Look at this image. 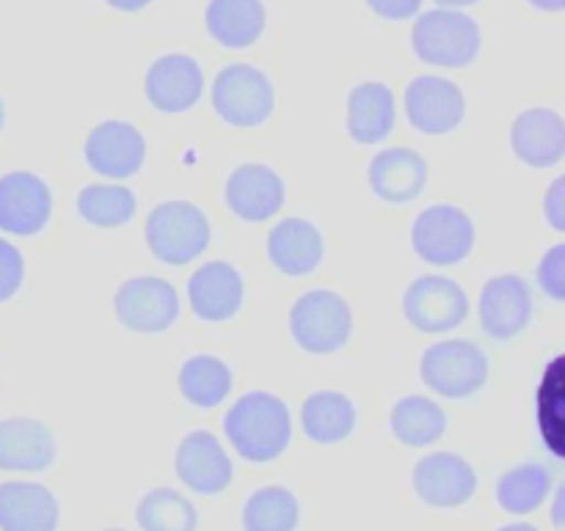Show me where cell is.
I'll list each match as a JSON object with an SVG mask.
<instances>
[{
  "label": "cell",
  "mask_w": 565,
  "mask_h": 531,
  "mask_svg": "<svg viewBox=\"0 0 565 531\" xmlns=\"http://www.w3.org/2000/svg\"><path fill=\"white\" fill-rule=\"evenodd\" d=\"M224 430L237 455L252 463H268L290 444V411L279 397L254 391L232 405L224 419Z\"/></svg>",
  "instance_id": "1"
},
{
  "label": "cell",
  "mask_w": 565,
  "mask_h": 531,
  "mask_svg": "<svg viewBox=\"0 0 565 531\" xmlns=\"http://www.w3.org/2000/svg\"><path fill=\"white\" fill-rule=\"evenodd\" d=\"M147 242L166 264H188L210 246L207 215L191 202H166L147 220Z\"/></svg>",
  "instance_id": "2"
},
{
  "label": "cell",
  "mask_w": 565,
  "mask_h": 531,
  "mask_svg": "<svg viewBox=\"0 0 565 531\" xmlns=\"http://www.w3.org/2000/svg\"><path fill=\"white\" fill-rule=\"evenodd\" d=\"M414 50L425 64L447 69L469 66L480 53V28L461 11H425L414 25Z\"/></svg>",
  "instance_id": "3"
},
{
  "label": "cell",
  "mask_w": 565,
  "mask_h": 531,
  "mask_svg": "<svg viewBox=\"0 0 565 531\" xmlns=\"http://www.w3.org/2000/svg\"><path fill=\"white\" fill-rule=\"evenodd\" d=\"M353 317L348 303L337 292L312 290L296 301L290 312L292 339L301 350L326 356L345 347L351 339Z\"/></svg>",
  "instance_id": "4"
},
{
  "label": "cell",
  "mask_w": 565,
  "mask_h": 531,
  "mask_svg": "<svg viewBox=\"0 0 565 531\" xmlns=\"http://www.w3.org/2000/svg\"><path fill=\"white\" fill-rule=\"evenodd\" d=\"M419 372L428 389L447 400H467L489 380V358L478 345L450 339L425 350Z\"/></svg>",
  "instance_id": "5"
},
{
  "label": "cell",
  "mask_w": 565,
  "mask_h": 531,
  "mask_svg": "<svg viewBox=\"0 0 565 531\" xmlns=\"http://www.w3.org/2000/svg\"><path fill=\"white\" fill-rule=\"evenodd\" d=\"M213 108L226 124L257 127L274 113V86L254 66L232 64L215 77Z\"/></svg>",
  "instance_id": "6"
},
{
  "label": "cell",
  "mask_w": 565,
  "mask_h": 531,
  "mask_svg": "<svg viewBox=\"0 0 565 531\" xmlns=\"http://www.w3.org/2000/svg\"><path fill=\"white\" fill-rule=\"evenodd\" d=\"M412 246L428 264L450 268L469 257L475 246V226L463 209L434 204L414 220Z\"/></svg>",
  "instance_id": "7"
},
{
  "label": "cell",
  "mask_w": 565,
  "mask_h": 531,
  "mask_svg": "<svg viewBox=\"0 0 565 531\" xmlns=\"http://www.w3.org/2000/svg\"><path fill=\"white\" fill-rule=\"evenodd\" d=\"M403 314L423 334H445L467 319L469 297L445 275H423L403 295Z\"/></svg>",
  "instance_id": "8"
},
{
  "label": "cell",
  "mask_w": 565,
  "mask_h": 531,
  "mask_svg": "<svg viewBox=\"0 0 565 531\" xmlns=\"http://www.w3.org/2000/svg\"><path fill=\"white\" fill-rule=\"evenodd\" d=\"M116 317L136 334H163L180 317L177 290L163 279H130L116 292Z\"/></svg>",
  "instance_id": "9"
},
{
  "label": "cell",
  "mask_w": 565,
  "mask_h": 531,
  "mask_svg": "<svg viewBox=\"0 0 565 531\" xmlns=\"http://www.w3.org/2000/svg\"><path fill=\"white\" fill-rule=\"evenodd\" d=\"M53 198L44 180L28 171L0 176V229L14 237H31L50 220Z\"/></svg>",
  "instance_id": "10"
},
{
  "label": "cell",
  "mask_w": 565,
  "mask_h": 531,
  "mask_svg": "<svg viewBox=\"0 0 565 531\" xmlns=\"http://www.w3.org/2000/svg\"><path fill=\"white\" fill-rule=\"evenodd\" d=\"M533 317V292L519 275H497L480 295V323L497 342H508L522 334Z\"/></svg>",
  "instance_id": "11"
},
{
  "label": "cell",
  "mask_w": 565,
  "mask_h": 531,
  "mask_svg": "<svg viewBox=\"0 0 565 531\" xmlns=\"http://www.w3.org/2000/svg\"><path fill=\"white\" fill-rule=\"evenodd\" d=\"M414 490L425 505L450 510V507H461L472 499L478 490V474L463 457L439 452V455H428L417 463Z\"/></svg>",
  "instance_id": "12"
},
{
  "label": "cell",
  "mask_w": 565,
  "mask_h": 531,
  "mask_svg": "<svg viewBox=\"0 0 565 531\" xmlns=\"http://www.w3.org/2000/svg\"><path fill=\"white\" fill-rule=\"evenodd\" d=\"M406 113L425 136L452 132L463 119V94L445 77H417L406 88Z\"/></svg>",
  "instance_id": "13"
},
{
  "label": "cell",
  "mask_w": 565,
  "mask_h": 531,
  "mask_svg": "<svg viewBox=\"0 0 565 531\" xmlns=\"http://www.w3.org/2000/svg\"><path fill=\"white\" fill-rule=\"evenodd\" d=\"M204 88L202 66L191 55H163L147 72V99L160 113H185Z\"/></svg>",
  "instance_id": "14"
},
{
  "label": "cell",
  "mask_w": 565,
  "mask_h": 531,
  "mask_svg": "<svg viewBox=\"0 0 565 531\" xmlns=\"http://www.w3.org/2000/svg\"><path fill=\"white\" fill-rule=\"evenodd\" d=\"M143 154H147V147H143L141 132L127 121H103L86 138L88 165L110 180H127L138 174Z\"/></svg>",
  "instance_id": "15"
},
{
  "label": "cell",
  "mask_w": 565,
  "mask_h": 531,
  "mask_svg": "<svg viewBox=\"0 0 565 531\" xmlns=\"http://www.w3.org/2000/svg\"><path fill=\"white\" fill-rule=\"evenodd\" d=\"M226 204L246 224H259L285 204V182L268 165L246 163L226 180Z\"/></svg>",
  "instance_id": "16"
},
{
  "label": "cell",
  "mask_w": 565,
  "mask_h": 531,
  "mask_svg": "<svg viewBox=\"0 0 565 531\" xmlns=\"http://www.w3.org/2000/svg\"><path fill=\"white\" fill-rule=\"evenodd\" d=\"M177 477L193 490V494L213 496L230 488L232 463L221 449L218 438L199 430L182 438L177 449Z\"/></svg>",
  "instance_id": "17"
},
{
  "label": "cell",
  "mask_w": 565,
  "mask_h": 531,
  "mask_svg": "<svg viewBox=\"0 0 565 531\" xmlns=\"http://www.w3.org/2000/svg\"><path fill=\"white\" fill-rule=\"evenodd\" d=\"M188 297L196 317L207 323H224L241 312L243 279L232 264L210 262L191 275Z\"/></svg>",
  "instance_id": "18"
},
{
  "label": "cell",
  "mask_w": 565,
  "mask_h": 531,
  "mask_svg": "<svg viewBox=\"0 0 565 531\" xmlns=\"http://www.w3.org/2000/svg\"><path fill=\"white\" fill-rule=\"evenodd\" d=\"M513 152L533 169L557 165L565 154V124L550 108L524 110L511 130Z\"/></svg>",
  "instance_id": "19"
},
{
  "label": "cell",
  "mask_w": 565,
  "mask_h": 531,
  "mask_svg": "<svg viewBox=\"0 0 565 531\" xmlns=\"http://www.w3.org/2000/svg\"><path fill=\"white\" fill-rule=\"evenodd\" d=\"M55 460V438L42 422L14 416L0 422V468L3 472H44Z\"/></svg>",
  "instance_id": "20"
},
{
  "label": "cell",
  "mask_w": 565,
  "mask_h": 531,
  "mask_svg": "<svg viewBox=\"0 0 565 531\" xmlns=\"http://www.w3.org/2000/svg\"><path fill=\"white\" fill-rule=\"evenodd\" d=\"M425 182H428V165L417 152L406 147L375 154L373 165H370V187L381 202H414L423 193Z\"/></svg>",
  "instance_id": "21"
},
{
  "label": "cell",
  "mask_w": 565,
  "mask_h": 531,
  "mask_svg": "<svg viewBox=\"0 0 565 531\" xmlns=\"http://www.w3.org/2000/svg\"><path fill=\"white\" fill-rule=\"evenodd\" d=\"M58 501L44 485H0V531H55Z\"/></svg>",
  "instance_id": "22"
},
{
  "label": "cell",
  "mask_w": 565,
  "mask_h": 531,
  "mask_svg": "<svg viewBox=\"0 0 565 531\" xmlns=\"http://www.w3.org/2000/svg\"><path fill=\"white\" fill-rule=\"evenodd\" d=\"M268 257L285 275H307L323 259V237L309 220L287 218L270 229Z\"/></svg>",
  "instance_id": "23"
},
{
  "label": "cell",
  "mask_w": 565,
  "mask_h": 531,
  "mask_svg": "<svg viewBox=\"0 0 565 531\" xmlns=\"http://www.w3.org/2000/svg\"><path fill=\"white\" fill-rule=\"evenodd\" d=\"M395 127V97L384 83H362L348 99V132L356 143H379Z\"/></svg>",
  "instance_id": "24"
},
{
  "label": "cell",
  "mask_w": 565,
  "mask_h": 531,
  "mask_svg": "<svg viewBox=\"0 0 565 531\" xmlns=\"http://www.w3.org/2000/svg\"><path fill=\"white\" fill-rule=\"evenodd\" d=\"M204 17L215 42L230 50L254 44L265 28L263 0H210Z\"/></svg>",
  "instance_id": "25"
},
{
  "label": "cell",
  "mask_w": 565,
  "mask_h": 531,
  "mask_svg": "<svg viewBox=\"0 0 565 531\" xmlns=\"http://www.w3.org/2000/svg\"><path fill=\"white\" fill-rule=\"evenodd\" d=\"M303 433L315 444H340L356 427V408L345 394L337 391H318L303 402L301 411Z\"/></svg>",
  "instance_id": "26"
},
{
  "label": "cell",
  "mask_w": 565,
  "mask_h": 531,
  "mask_svg": "<svg viewBox=\"0 0 565 531\" xmlns=\"http://www.w3.org/2000/svg\"><path fill=\"white\" fill-rule=\"evenodd\" d=\"M180 391L196 408L221 405L232 391V369L213 356L188 358L180 369Z\"/></svg>",
  "instance_id": "27"
},
{
  "label": "cell",
  "mask_w": 565,
  "mask_h": 531,
  "mask_svg": "<svg viewBox=\"0 0 565 531\" xmlns=\"http://www.w3.org/2000/svg\"><path fill=\"white\" fill-rule=\"evenodd\" d=\"M447 416L428 397H403L392 411V433L406 446H428L445 435Z\"/></svg>",
  "instance_id": "28"
},
{
  "label": "cell",
  "mask_w": 565,
  "mask_h": 531,
  "mask_svg": "<svg viewBox=\"0 0 565 531\" xmlns=\"http://www.w3.org/2000/svg\"><path fill=\"white\" fill-rule=\"evenodd\" d=\"M552 488V472L539 463H524L513 468L497 485V501L513 516H524L544 505Z\"/></svg>",
  "instance_id": "29"
},
{
  "label": "cell",
  "mask_w": 565,
  "mask_h": 531,
  "mask_svg": "<svg viewBox=\"0 0 565 531\" xmlns=\"http://www.w3.org/2000/svg\"><path fill=\"white\" fill-rule=\"evenodd\" d=\"M136 518L143 531H196L199 523L191 501L171 488H158L143 496Z\"/></svg>",
  "instance_id": "30"
},
{
  "label": "cell",
  "mask_w": 565,
  "mask_h": 531,
  "mask_svg": "<svg viewBox=\"0 0 565 531\" xmlns=\"http://www.w3.org/2000/svg\"><path fill=\"white\" fill-rule=\"evenodd\" d=\"M77 213L99 229H116L136 215V196L119 185H88L77 196Z\"/></svg>",
  "instance_id": "31"
},
{
  "label": "cell",
  "mask_w": 565,
  "mask_h": 531,
  "mask_svg": "<svg viewBox=\"0 0 565 531\" xmlns=\"http://www.w3.org/2000/svg\"><path fill=\"white\" fill-rule=\"evenodd\" d=\"M246 531H296L298 501L285 488H263L246 501L243 510Z\"/></svg>",
  "instance_id": "32"
},
{
  "label": "cell",
  "mask_w": 565,
  "mask_h": 531,
  "mask_svg": "<svg viewBox=\"0 0 565 531\" xmlns=\"http://www.w3.org/2000/svg\"><path fill=\"white\" fill-rule=\"evenodd\" d=\"M22 275H25L22 253L11 242L0 240V303L14 297V292L22 284Z\"/></svg>",
  "instance_id": "33"
},
{
  "label": "cell",
  "mask_w": 565,
  "mask_h": 531,
  "mask_svg": "<svg viewBox=\"0 0 565 531\" xmlns=\"http://www.w3.org/2000/svg\"><path fill=\"white\" fill-rule=\"evenodd\" d=\"M539 286L555 301L565 297V248H552L539 268Z\"/></svg>",
  "instance_id": "34"
},
{
  "label": "cell",
  "mask_w": 565,
  "mask_h": 531,
  "mask_svg": "<svg viewBox=\"0 0 565 531\" xmlns=\"http://www.w3.org/2000/svg\"><path fill=\"white\" fill-rule=\"evenodd\" d=\"M367 6L386 20H406V17L417 14L423 0H367Z\"/></svg>",
  "instance_id": "35"
},
{
  "label": "cell",
  "mask_w": 565,
  "mask_h": 531,
  "mask_svg": "<svg viewBox=\"0 0 565 531\" xmlns=\"http://www.w3.org/2000/svg\"><path fill=\"white\" fill-rule=\"evenodd\" d=\"M563 191H565V182L557 180L555 187L550 191V198H546V213H550V220L555 229H565V209H563Z\"/></svg>",
  "instance_id": "36"
},
{
  "label": "cell",
  "mask_w": 565,
  "mask_h": 531,
  "mask_svg": "<svg viewBox=\"0 0 565 531\" xmlns=\"http://www.w3.org/2000/svg\"><path fill=\"white\" fill-rule=\"evenodd\" d=\"M108 3L119 11H138V9H143L149 0H108Z\"/></svg>",
  "instance_id": "37"
},
{
  "label": "cell",
  "mask_w": 565,
  "mask_h": 531,
  "mask_svg": "<svg viewBox=\"0 0 565 531\" xmlns=\"http://www.w3.org/2000/svg\"><path fill=\"white\" fill-rule=\"evenodd\" d=\"M533 3L539 6V9H546V11H561L565 0H533Z\"/></svg>",
  "instance_id": "38"
},
{
  "label": "cell",
  "mask_w": 565,
  "mask_h": 531,
  "mask_svg": "<svg viewBox=\"0 0 565 531\" xmlns=\"http://www.w3.org/2000/svg\"><path fill=\"white\" fill-rule=\"evenodd\" d=\"M500 531H539L535 527H530V523H511V527L500 529Z\"/></svg>",
  "instance_id": "39"
},
{
  "label": "cell",
  "mask_w": 565,
  "mask_h": 531,
  "mask_svg": "<svg viewBox=\"0 0 565 531\" xmlns=\"http://www.w3.org/2000/svg\"><path fill=\"white\" fill-rule=\"evenodd\" d=\"M436 3H441V6H472V3H478V0H436Z\"/></svg>",
  "instance_id": "40"
},
{
  "label": "cell",
  "mask_w": 565,
  "mask_h": 531,
  "mask_svg": "<svg viewBox=\"0 0 565 531\" xmlns=\"http://www.w3.org/2000/svg\"><path fill=\"white\" fill-rule=\"evenodd\" d=\"M3 119H6V110H3V99H0V130H3Z\"/></svg>",
  "instance_id": "41"
},
{
  "label": "cell",
  "mask_w": 565,
  "mask_h": 531,
  "mask_svg": "<svg viewBox=\"0 0 565 531\" xmlns=\"http://www.w3.org/2000/svg\"><path fill=\"white\" fill-rule=\"evenodd\" d=\"M108 531H121V529H108Z\"/></svg>",
  "instance_id": "42"
}]
</instances>
